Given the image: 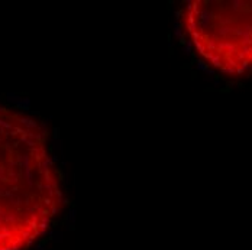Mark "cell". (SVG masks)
I'll use <instances>...</instances> for the list:
<instances>
[{"label": "cell", "mask_w": 252, "mask_h": 250, "mask_svg": "<svg viewBox=\"0 0 252 250\" xmlns=\"http://www.w3.org/2000/svg\"><path fill=\"white\" fill-rule=\"evenodd\" d=\"M183 26L196 52L218 71L252 68V0H190Z\"/></svg>", "instance_id": "cell-2"}, {"label": "cell", "mask_w": 252, "mask_h": 250, "mask_svg": "<svg viewBox=\"0 0 252 250\" xmlns=\"http://www.w3.org/2000/svg\"><path fill=\"white\" fill-rule=\"evenodd\" d=\"M63 205L47 127L0 104V250L31 248Z\"/></svg>", "instance_id": "cell-1"}]
</instances>
